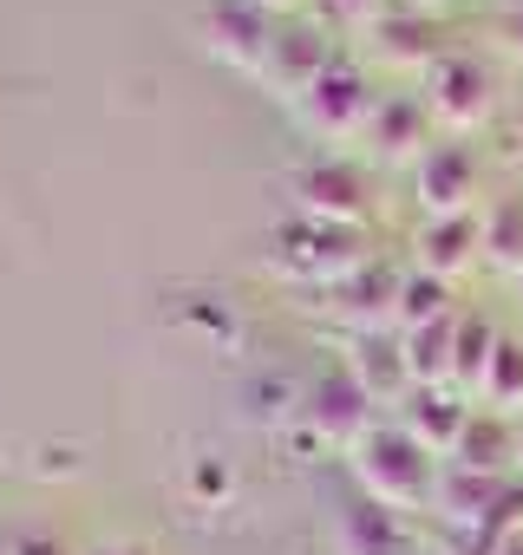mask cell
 Instances as JSON below:
<instances>
[{
	"label": "cell",
	"instance_id": "3",
	"mask_svg": "<svg viewBox=\"0 0 523 555\" xmlns=\"http://www.w3.org/2000/svg\"><path fill=\"white\" fill-rule=\"evenodd\" d=\"M289 190H295V203L315 216V222H360L367 216V177L354 170V164H341V157H315V164H302L295 177H289Z\"/></svg>",
	"mask_w": 523,
	"mask_h": 555
},
{
	"label": "cell",
	"instance_id": "9",
	"mask_svg": "<svg viewBox=\"0 0 523 555\" xmlns=\"http://www.w3.org/2000/svg\"><path fill=\"white\" fill-rule=\"evenodd\" d=\"M471 151L464 144H438L419 157V183H425V203L432 216H464V196H471Z\"/></svg>",
	"mask_w": 523,
	"mask_h": 555
},
{
	"label": "cell",
	"instance_id": "5",
	"mask_svg": "<svg viewBox=\"0 0 523 555\" xmlns=\"http://www.w3.org/2000/svg\"><path fill=\"white\" fill-rule=\"evenodd\" d=\"M328 66H334V53H328V34H321V27L289 21V27H276V34H269V60H262V73H276L289 99H302Z\"/></svg>",
	"mask_w": 523,
	"mask_h": 555
},
{
	"label": "cell",
	"instance_id": "4",
	"mask_svg": "<svg viewBox=\"0 0 523 555\" xmlns=\"http://www.w3.org/2000/svg\"><path fill=\"white\" fill-rule=\"evenodd\" d=\"M367 405H373V392L354 379V366H328V373L308 386V399H302L308 425H315L321 438H334V444H354V438L367 431Z\"/></svg>",
	"mask_w": 523,
	"mask_h": 555
},
{
	"label": "cell",
	"instance_id": "11",
	"mask_svg": "<svg viewBox=\"0 0 523 555\" xmlns=\"http://www.w3.org/2000/svg\"><path fill=\"white\" fill-rule=\"evenodd\" d=\"M484 255L523 274V196H497L484 216Z\"/></svg>",
	"mask_w": 523,
	"mask_h": 555
},
{
	"label": "cell",
	"instance_id": "2",
	"mask_svg": "<svg viewBox=\"0 0 523 555\" xmlns=\"http://www.w3.org/2000/svg\"><path fill=\"white\" fill-rule=\"evenodd\" d=\"M302 112H308V125H315L321 138H354V131L373 125V92H367V79H360L347 60H334V66L302 92Z\"/></svg>",
	"mask_w": 523,
	"mask_h": 555
},
{
	"label": "cell",
	"instance_id": "12",
	"mask_svg": "<svg viewBox=\"0 0 523 555\" xmlns=\"http://www.w3.org/2000/svg\"><path fill=\"white\" fill-rule=\"evenodd\" d=\"M86 555H151L144 542H99V548H86Z\"/></svg>",
	"mask_w": 523,
	"mask_h": 555
},
{
	"label": "cell",
	"instance_id": "8",
	"mask_svg": "<svg viewBox=\"0 0 523 555\" xmlns=\"http://www.w3.org/2000/svg\"><path fill=\"white\" fill-rule=\"evenodd\" d=\"M432 112L451 125H477L490 112V73L471 60H438L432 66Z\"/></svg>",
	"mask_w": 523,
	"mask_h": 555
},
{
	"label": "cell",
	"instance_id": "6",
	"mask_svg": "<svg viewBox=\"0 0 523 555\" xmlns=\"http://www.w3.org/2000/svg\"><path fill=\"white\" fill-rule=\"evenodd\" d=\"M203 34H209V53H222L229 66H262L269 60V14L255 8V0H222V8L203 21Z\"/></svg>",
	"mask_w": 523,
	"mask_h": 555
},
{
	"label": "cell",
	"instance_id": "15",
	"mask_svg": "<svg viewBox=\"0 0 523 555\" xmlns=\"http://www.w3.org/2000/svg\"><path fill=\"white\" fill-rule=\"evenodd\" d=\"M255 8H262V0H255ZM276 8H289V0H276Z\"/></svg>",
	"mask_w": 523,
	"mask_h": 555
},
{
	"label": "cell",
	"instance_id": "10",
	"mask_svg": "<svg viewBox=\"0 0 523 555\" xmlns=\"http://www.w3.org/2000/svg\"><path fill=\"white\" fill-rule=\"evenodd\" d=\"M425 242H432V248H425V274H438V282H445L458 261H471V255L484 248V229H477L471 216H432Z\"/></svg>",
	"mask_w": 523,
	"mask_h": 555
},
{
	"label": "cell",
	"instance_id": "1",
	"mask_svg": "<svg viewBox=\"0 0 523 555\" xmlns=\"http://www.w3.org/2000/svg\"><path fill=\"white\" fill-rule=\"evenodd\" d=\"M354 477L373 503L386 509H412V503H432L438 496V464H432V444L412 431V425H367L354 438Z\"/></svg>",
	"mask_w": 523,
	"mask_h": 555
},
{
	"label": "cell",
	"instance_id": "16",
	"mask_svg": "<svg viewBox=\"0 0 523 555\" xmlns=\"http://www.w3.org/2000/svg\"><path fill=\"white\" fill-rule=\"evenodd\" d=\"M0 555H14V548H0Z\"/></svg>",
	"mask_w": 523,
	"mask_h": 555
},
{
	"label": "cell",
	"instance_id": "14",
	"mask_svg": "<svg viewBox=\"0 0 523 555\" xmlns=\"http://www.w3.org/2000/svg\"><path fill=\"white\" fill-rule=\"evenodd\" d=\"M510 34H516V40H510V47H516V53H523V14H516V21H510Z\"/></svg>",
	"mask_w": 523,
	"mask_h": 555
},
{
	"label": "cell",
	"instance_id": "7",
	"mask_svg": "<svg viewBox=\"0 0 523 555\" xmlns=\"http://www.w3.org/2000/svg\"><path fill=\"white\" fill-rule=\"evenodd\" d=\"M341 548L347 555H412V529L406 509H386L373 496H354L341 509Z\"/></svg>",
	"mask_w": 523,
	"mask_h": 555
},
{
	"label": "cell",
	"instance_id": "13",
	"mask_svg": "<svg viewBox=\"0 0 523 555\" xmlns=\"http://www.w3.org/2000/svg\"><path fill=\"white\" fill-rule=\"evenodd\" d=\"M341 8H347V14L360 21V14H380V0H341Z\"/></svg>",
	"mask_w": 523,
	"mask_h": 555
}]
</instances>
